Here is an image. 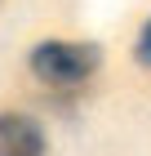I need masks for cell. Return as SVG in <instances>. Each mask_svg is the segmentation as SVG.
Listing matches in <instances>:
<instances>
[{"label":"cell","instance_id":"obj_2","mask_svg":"<svg viewBox=\"0 0 151 156\" xmlns=\"http://www.w3.org/2000/svg\"><path fill=\"white\" fill-rule=\"evenodd\" d=\"M0 156H45V129L22 112H0Z\"/></svg>","mask_w":151,"mask_h":156},{"label":"cell","instance_id":"obj_3","mask_svg":"<svg viewBox=\"0 0 151 156\" xmlns=\"http://www.w3.org/2000/svg\"><path fill=\"white\" fill-rule=\"evenodd\" d=\"M138 62L151 67V18H147V27H142V36H138Z\"/></svg>","mask_w":151,"mask_h":156},{"label":"cell","instance_id":"obj_1","mask_svg":"<svg viewBox=\"0 0 151 156\" xmlns=\"http://www.w3.org/2000/svg\"><path fill=\"white\" fill-rule=\"evenodd\" d=\"M102 62V49L84 45V40H45L31 49V76L53 85V89H71L84 85Z\"/></svg>","mask_w":151,"mask_h":156}]
</instances>
